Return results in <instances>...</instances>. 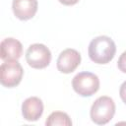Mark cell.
<instances>
[{
  "instance_id": "6da1fadb",
  "label": "cell",
  "mask_w": 126,
  "mask_h": 126,
  "mask_svg": "<svg viewBox=\"0 0 126 126\" xmlns=\"http://www.w3.org/2000/svg\"><path fill=\"white\" fill-rule=\"evenodd\" d=\"M116 52L114 41L107 35H99L92 39L89 44L88 53L90 59L96 64L110 62Z\"/></svg>"
},
{
  "instance_id": "7a4b0ae2",
  "label": "cell",
  "mask_w": 126,
  "mask_h": 126,
  "mask_svg": "<svg viewBox=\"0 0 126 126\" xmlns=\"http://www.w3.org/2000/svg\"><path fill=\"white\" fill-rule=\"evenodd\" d=\"M115 113V103L113 99L109 96L102 95L97 97L90 111L91 119L97 125H104L108 123L114 116Z\"/></svg>"
},
{
  "instance_id": "3957f363",
  "label": "cell",
  "mask_w": 126,
  "mask_h": 126,
  "mask_svg": "<svg viewBox=\"0 0 126 126\" xmlns=\"http://www.w3.org/2000/svg\"><path fill=\"white\" fill-rule=\"evenodd\" d=\"M72 87L81 96H92L99 89V79L92 72H81L73 78Z\"/></svg>"
},
{
  "instance_id": "277c9868",
  "label": "cell",
  "mask_w": 126,
  "mask_h": 126,
  "mask_svg": "<svg viewBox=\"0 0 126 126\" xmlns=\"http://www.w3.org/2000/svg\"><path fill=\"white\" fill-rule=\"evenodd\" d=\"M23 74V67L18 60L4 61L0 66L1 85L6 88H14L21 83Z\"/></svg>"
},
{
  "instance_id": "5b68a950",
  "label": "cell",
  "mask_w": 126,
  "mask_h": 126,
  "mask_svg": "<svg viewBox=\"0 0 126 126\" xmlns=\"http://www.w3.org/2000/svg\"><path fill=\"white\" fill-rule=\"evenodd\" d=\"M27 63L34 69H43L51 61V52L42 43H33L29 46L26 52Z\"/></svg>"
},
{
  "instance_id": "8992f818",
  "label": "cell",
  "mask_w": 126,
  "mask_h": 126,
  "mask_svg": "<svg viewBox=\"0 0 126 126\" xmlns=\"http://www.w3.org/2000/svg\"><path fill=\"white\" fill-rule=\"evenodd\" d=\"M81 59V54L76 49L67 48L63 50L57 58V69L63 74H70L80 65Z\"/></svg>"
},
{
  "instance_id": "52a82bcc",
  "label": "cell",
  "mask_w": 126,
  "mask_h": 126,
  "mask_svg": "<svg viewBox=\"0 0 126 126\" xmlns=\"http://www.w3.org/2000/svg\"><path fill=\"white\" fill-rule=\"evenodd\" d=\"M43 113L42 100L37 96H31L22 103V114L27 121H36Z\"/></svg>"
},
{
  "instance_id": "ba28073f",
  "label": "cell",
  "mask_w": 126,
  "mask_h": 126,
  "mask_svg": "<svg viewBox=\"0 0 126 126\" xmlns=\"http://www.w3.org/2000/svg\"><path fill=\"white\" fill-rule=\"evenodd\" d=\"M23 53L22 43L14 38L7 37L1 41L0 44V57L3 61L18 60Z\"/></svg>"
},
{
  "instance_id": "9c48e42d",
  "label": "cell",
  "mask_w": 126,
  "mask_h": 126,
  "mask_svg": "<svg viewBox=\"0 0 126 126\" xmlns=\"http://www.w3.org/2000/svg\"><path fill=\"white\" fill-rule=\"evenodd\" d=\"M37 6V0H13L12 10L18 19L27 21L35 15Z\"/></svg>"
},
{
  "instance_id": "30bf717a",
  "label": "cell",
  "mask_w": 126,
  "mask_h": 126,
  "mask_svg": "<svg viewBox=\"0 0 126 126\" xmlns=\"http://www.w3.org/2000/svg\"><path fill=\"white\" fill-rule=\"evenodd\" d=\"M46 126H56V125H63V126H71L72 121L69 115L62 111H54L49 114L45 121Z\"/></svg>"
},
{
  "instance_id": "8fae6325",
  "label": "cell",
  "mask_w": 126,
  "mask_h": 126,
  "mask_svg": "<svg viewBox=\"0 0 126 126\" xmlns=\"http://www.w3.org/2000/svg\"><path fill=\"white\" fill-rule=\"evenodd\" d=\"M117 67L121 72L126 73V51H124L120 55L118 62H117Z\"/></svg>"
},
{
  "instance_id": "7c38bea8",
  "label": "cell",
  "mask_w": 126,
  "mask_h": 126,
  "mask_svg": "<svg viewBox=\"0 0 126 126\" xmlns=\"http://www.w3.org/2000/svg\"><path fill=\"white\" fill-rule=\"evenodd\" d=\"M119 94H120V97L122 99V101L126 104V81L122 83V85L120 86V89H119Z\"/></svg>"
},
{
  "instance_id": "4fadbf2b",
  "label": "cell",
  "mask_w": 126,
  "mask_h": 126,
  "mask_svg": "<svg viewBox=\"0 0 126 126\" xmlns=\"http://www.w3.org/2000/svg\"><path fill=\"white\" fill-rule=\"evenodd\" d=\"M61 4L65 5V6H72V5H75L77 4L80 0H58Z\"/></svg>"
}]
</instances>
